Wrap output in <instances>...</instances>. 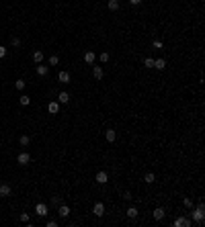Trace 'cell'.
<instances>
[{
	"label": "cell",
	"instance_id": "6da1fadb",
	"mask_svg": "<svg viewBox=\"0 0 205 227\" xmlns=\"http://www.w3.org/2000/svg\"><path fill=\"white\" fill-rule=\"evenodd\" d=\"M191 215H193V221H195L197 225H201V223H203V219H205V207H203V202H199V205L195 207V211L191 213Z\"/></svg>",
	"mask_w": 205,
	"mask_h": 227
},
{
	"label": "cell",
	"instance_id": "7a4b0ae2",
	"mask_svg": "<svg viewBox=\"0 0 205 227\" xmlns=\"http://www.w3.org/2000/svg\"><path fill=\"white\" fill-rule=\"evenodd\" d=\"M172 225H174V227H193V219H189V217H176Z\"/></svg>",
	"mask_w": 205,
	"mask_h": 227
},
{
	"label": "cell",
	"instance_id": "3957f363",
	"mask_svg": "<svg viewBox=\"0 0 205 227\" xmlns=\"http://www.w3.org/2000/svg\"><path fill=\"white\" fill-rule=\"evenodd\" d=\"M35 213H37L39 217H47V213H49V207L45 205V202H37V205H35Z\"/></svg>",
	"mask_w": 205,
	"mask_h": 227
},
{
	"label": "cell",
	"instance_id": "277c9868",
	"mask_svg": "<svg viewBox=\"0 0 205 227\" xmlns=\"http://www.w3.org/2000/svg\"><path fill=\"white\" fill-rule=\"evenodd\" d=\"M17 162H19L21 166H27V164L31 162V153H29V152H21L19 158H17Z\"/></svg>",
	"mask_w": 205,
	"mask_h": 227
},
{
	"label": "cell",
	"instance_id": "5b68a950",
	"mask_svg": "<svg viewBox=\"0 0 205 227\" xmlns=\"http://www.w3.org/2000/svg\"><path fill=\"white\" fill-rule=\"evenodd\" d=\"M58 213H60V217H62V219H68L70 217V207L62 202V205L58 207Z\"/></svg>",
	"mask_w": 205,
	"mask_h": 227
},
{
	"label": "cell",
	"instance_id": "8992f818",
	"mask_svg": "<svg viewBox=\"0 0 205 227\" xmlns=\"http://www.w3.org/2000/svg\"><path fill=\"white\" fill-rule=\"evenodd\" d=\"M93 213H94V217H102V215H105V205H102V202H94Z\"/></svg>",
	"mask_w": 205,
	"mask_h": 227
},
{
	"label": "cell",
	"instance_id": "52a82bcc",
	"mask_svg": "<svg viewBox=\"0 0 205 227\" xmlns=\"http://www.w3.org/2000/svg\"><path fill=\"white\" fill-rule=\"evenodd\" d=\"M58 80L62 82V84H70V72H66V70H62L58 74Z\"/></svg>",
	"mask_w": 205,
	"mask_h": 227
},
{
	"label": "cell",
	"instance_id": "ba28073f",
	"mask_svg": "<svg viewBox=\"0 0 205 227\" xmlns=\"http://www.w3.org/2000/svg\"><path fill=\"white\" fill-rule=\"evenodd\" d=\"M152 215H154V219H156V221H162V219H164V215H166V211L162 207H156Z\"/></svg>",
	"mask_w": 205,
	"mask_h": 227
},
{
	"label": "cell",
	"instance_id": "9c48e42d",
	"mask_svg": "<svg viewBox=\"0 0 205 227\" xmlns=\"http://www.w3.org/2000/svg\"><path fill=\"white\" fill-rule=\"evenodd\" d=\"M94 180H97L98 184H107V180H109V176H107V172H97V176H94Z\"/></svg>",
	"mask_w": 205,
	"mask_h": 227
},
{
	"label": "cell",
	"instance_id": "30bf717a",
	"mask_svg": "<svg viewBox=\"0 0 205 227\" xmlns=\"http://www.w3.org/2000/svg\"><path fill=\"white\" fill-rule=\"evenodd\" d=\"M10 193H12V188H10V184H0V197H10Z\"/></svg>",
	"mask_w": 205,
	"mask_h": 227
},
{
	"label": "cell",
	"instance_id": "8fae6325",
	"mask_svg": "<svg viewBox=\"0 0 205 227\" xmlns=\"http://www.w3.org/2000/svg\"><path fill=\"white\" fill-rule=\"evenodd\" d=\"M93 76H94V80H102L105 72H102V68H101V66H93Z\"/></svg>",
	"mask_w": 205,
	"mask_h": 227
},
{
	"label": "cell",
	"instance_id": "7c38bea8",
	"mask_svg": "<svg viewBox=\"0 0 205 227\" xmlns=\"http://www.w3.org/2000/svg\"><path fill=\"white\" fill-rule=\"evenodd\" d=\"M58 102H60V104L70 102V94H68V92H60V94H58Z\"/></svg>",
	"mask_w": 205,
	"mask_h": 227
},
{
	"label": "cell",
	"instance_id": "4fadbf2b",
	"mask_svg": "<svg viewBox=\"0 0 205 227\" xmlns=\"http://www.w3.org/2000/svg\"><path fill=\"white\" fill-rule=\"evenodd\" d=\"M47 111H49L51 115H58V113H60V102H49V104H47Z\"/></svg>",
	"mask_w": 205,
	"mask_h": 227
},
{
	"label": "cell",
	"instance_id": "5bb4252c",
	"mask_svg": "<svg viewBox=\"0 0 205 227\" xmlns=\"http://www.w3.org/2000/svg\"><path fill=\"white\" fill-rule=\"evenodd\" d=\"M107 6H109V10H113V12L121 8V4H119V0H109V2H107Z\"/></svg>",
	"mask_w": 205,
	"mask_h": 227
},
{
	"label": "cell",
	"instance_id": "9a60e30c",
	"mask_svg": "<svg viewBox=\"0 0 205 227\" xmlns=\"http://www.w3.org/2000/svg\"><path fill=\"white\" fill-rule=\"evenodd\" d=\"M154 68L162 72V70L166 68V59H162V57H160V59H154Z\"/></svg>",
	"mask_w": 205,
	"mask_h": 227
},
{
	"label": "cell",
	"instance_id": "2e32d148",
	"mask_svg": "<svg viewBox=\"0 0 205 227\" xmlns=\"http://www.w3.org/2000/svg\"><path fill=\"white\" fill-rule=\"evenodd\" d=\"M105 137H107V141H109V143H113V141H115V137H117V133H115L113 129H107V133H105Z\"/></svg>",
	"mask_w": 205,
	"mask_h": 227
},
{
	"label": "cell",
	"instance_id": "e0dca14e",
	"mask_svg": "<svg viewBox=\"0 0 205 227\" xmlns=\"http://www.w3.org/2000/svg\"><path fill=\"white\" fill-rule=\"evenodd\" d=\"M33 61L35 64H41V61H43V51H39V49L35 51L33 53Z\"/></svg>",
	"mask_w": 205,
	"mask_h": 227
},
{
	"label": "cell",
	"instance_id": "ac0fdd59",
	"mask_svg": "<svg viewBox=\"0 0 205 227\" xmlns=\"http://www.w3.org/2000/svg\"><path fill=\"white\" fill-rule=\"evenodd\" d=\"M84 61L86 64H94V51H86L84 53Z\"/></svg>",
	"mask_w": 205,
	"mask_h": 227
},
{
	"label": "cell",
	"instance_id": "d6986e66",
	"mask_svg": "<svg viewBox=\"0 0 205 227\" xmlns=\"http://www.w3.org/2000/svg\"><path fill=\"white\" fill-rule=\"evenodd\" d=\"M35 72H37L39 76H47L49 68H47V66H37V68H35Z\"/></svg>",
	"mask_w": 205,
	"mask_h": 227
},
{
	"label": "cell",
	"instance_id": "ffe728a7",
	"mask_svg": "<svg viewBox=\"0 0 205 227\" xmlns=\"http://www.w3.org/2000/svg\"><path fill=\"white\" fill-rule=\"evenodd\" d=\"M154 180H156V176H154L152 172H146V174H144V182H146V184H152Z\"/></svg>",
	"mask_w": 205,
	"mask_h": 227
},
{
	"label": "cell",
	"instance_id": "44dd1931",
	"mask_svg": "<svg viewBox=\"0 0 205 227\" xmlns=\"http://www.w3.org/2000/svg\"><path fill=\"white\" fill-rule=\"evenodd\" d=\"M19 102L23 104V107H27V104H31V98L27 96V94H21V96H19Z\"/></svg>",
	"mask_w": 205,
	"mask_h": 227
},
{
	"label": "cell",
	"instance_id": "7402d4cb",
	"mask_svg": "<svg viewBox=\"0 0 205 227\" xmlns=\"http://www.w3.org/2000/svg\"><path fill=\"white\" fill-rule=\"evenodd\" d=\"M19 143H21V145H23V148H27V145H29V143H31V139H29V135H21V139H19Z\"/></svg>",
	"mask_w": 205,
	"mask_h": 227
},
{
	"label": "cell",
	"instance_id": "603a6c76",
	"mask_svg": "<svg viewBox=\"0 0 205 227\" xmlns=\"http://www.w3.org/2000/svg\"><path fill=\"white\" fill-rule=\"evenodd\" d=\"M127 217H129V219H136L137 217V209L136 207H129V209H127Z\"/></svg>",
	"mask_w": 205,
	"mask_h": 227
},
{
	"label": "cell",
	"instance_id": "cb8c5ba5",
	"mask_svg": "<svg viewBox=\"0 0 205 227\" xmlns=\"http://www.w3.org/2000/svg\"><path fill=\"white\" fill-rule=\"evenodd\" d=\"M144 68H154V59L146 57V59H144Z\"/></svg>",
	"mask_w": 205,
	"mask_h": 227
},
{
	"label": "cell",
	"instance_id": "d4e9b609",
	"mask_svg": "<svg viewBox=\"0 0 205 227\" xmlns=\"http://www.w3.org/2000/svg\"><path fill=\"white\" fill-rule=\"evenodd\" d=\"M47 64H49V66H58V64H60V57H58V55H51Z\"/></svg>",
	"mask_w": 205,
	"mask_h": 227
},
{
	"label": "cell",
	"instance_id": "484cf974",
	"mask_svg": "<svg viewBox=\"0 0 205 227\" xmlns=\"http://www.w3.org/2000/svg\"><path fill=\"white\" fill-rule=\"evenodd\" d=\"M98 59H101L102 64H107V61H109V53H107V51H102V53L98 55Z\"/></svg>",
	"mask_w": 205,
	"mask_h": 227
},
{
	"label": "cell",
	"instance_id": "4316f807",
	"mask_svg": "<svg viewBox=\"0 0 205 227\" xmlns=\"http://www.w3.org/2000/svg\"><path fill=\"white\" fill-rule=\"evenodd\" d=\"M25 84H27V82H25V80H17V82H15L17 90H23V88H25Z\"/></svg>",
	"mask_w": 205,
	"mask_h": 227
},
{
	"label": "cell",
	"instance_id": "83f0119b",
	"mask_svg": "<svg viewBox=\"0 0 205 227\" xmlns=\"http://www.w3.org/2000/svg\"><path fill=\"white\" fill-rule=\"evenodd\" d=\"M51 205H54V207H60V205H62V198L60 197H51Z\"/></svg>",
	"mask_w": 205,
	"mask_h": 227
},
{
	"label": "cell",
	"instance_id": "f1b7e54d",
	"mask_svg": "<svg viewBox=\"0 0 205 227\" xmlns=\"http://www.w3.org/2000/svg\"><path fill=\"white\" fill-rule=\"evenodd\" d=\"M183 205H185L187 209H193V201H191L189 197H185V201H183Z\"/></svg>",
	"mask_w": 205,
	"mask_h": 227
},
{
	"label": "cell",
	"instance_id": "f546056e",
	"mask_svg": "<svg viewBox=\"0 0 205 227\" xmlns=\"http://www.w3.org/2000/svg\"><path fill=\"white\" fill-rule=\"evenodd\" d=\"M21 221H23V223H31V219H29V213H21Z\"/></svg>",
	"mask_w": 205,
	"mask_h": 227
},
{
	"label": "cell",
	"instance_id": "4dcf8cb0",
	"mask_svg": "<svg viewBox=\"0 0 205 227\" xmlns=\"http://www.w3.org/2000/svg\"><path fill=\"white\" fill-rule=\"evenodd\" d=\"M152 47H154V49H162V41H154V43H152Z\"/></svg>",
	"mask_w": 205,
	"mask_h": 227
},
{
	"label": "cell",
	"instance_id": "1f68e13d",
	"mask_svg": "<svg viewBox=\"0 0 205 227\" xmlns=\"http://www.w3.org/2000/svg\"><path fill=\"white\" fill-rule=\"evenodd\" d=\"M12 47H21V39L19 37H12Z\"/></svg>",
	"mask_w": 205,
	"mask_h": 227
},
{
	"label": "cell",
	"instance_id": "d6a6232c",
	"mask_svg": "<svg viewBox=\"0 0 205 227\" xmlns=\"http://www.w3.org/2000/svg\"><path fill=\"white\" fill-rule=\"evenodd\" d=\"M123 198H125V201H131V198H133V194L129 193V190H127V193H123Z\"/></svg>",
	"mask_w": 205,
	"mask_h": 227
},
{
	"label": "cell",
	"instance_id": "836d02e7",
	"mask_svg": "<svg viewBox=\"0 0 205 227\" xmlns=\"http://www.w3.org/2000/svg\"><path fill=\"white\" fill-rule=\"evenodd\" d=\"M4 55H6V47H2V45H0V59L4 57Z\"/></svg>",
	"mask_w": 205,
	"mask_h": 227
},
{
	"label": "cell",
	"instance_id": "e575fe53",
	"mask_svg": "<svg viewBox=\"0 0 205 227\" xmlns=\"http://www.w3.org/2000/svg\"><path fill=\"white\" fill-rule=\"evenodd\" d=\"M45 225H47V227H58V221H47Z\"/></svg>",
	"mask_w": 205,
	"mask_h": 227
},
{
	"label": "cell",
	"instance_id": "d590c367",
	"mask_svg": "<svg viewBox=\"0 0 205 227\" xmlns=\"http://www.w3.org/2000/svg\"><path fill=\"white\" fill-rule=\"evenodd\" d=\"M140 2H142V0H129V4H133V6H137Z\"/></svg>",
	"mask_w": 205,
	"mask_h": 227
}]
</instances>
